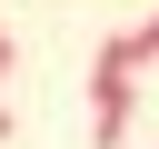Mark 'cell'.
Masks as SVG:
<instances>
[{"label": "cell", "instance_id": "5", "mask_svg": "<svg viewBox=\"0 0 159 149\" xmlns=\"http://www.w3.org/2000/svg\"><path fill=\"white\" fill-rule=\"evenodd\" d=\"M139 30H149V50H159V20H139Z\"/></svg>", "mask_w": 159, "mask_h": 149}, {"label": "cell", "instance_id": "4", "mask_svg": "<svg viewBox=\"0 0 159 149\" xmlns=\"http://www.w3.org/2000/svg\"><path fill=\"white\" fill-rule=\"evenodd\" d=\"M0 139H10V99H0Z\"/></svg>", "mask_w": 159, "mask_h": 149}, {"label": "cell", "instance_id": "3", "mask_svg": "<svg viewBox=\"0 0 159 149\" xmlns=\"http://www.w3.org/2000/svg\"><path fill=\"white\" fill-rule=\"evenodd\" d=\"M10 60H20V50H0V89H10Z\"/></svg>", "mask_w": 159, "mask_h": 149}, {"label": "cell", "instance_id": "6", "mask_svg": "<svg viewBox=\"0 0 159 149\" xmlns=\"http://www.w3.org/2000/svg\"><path fill=\"white\" fill-rule=\"evenodd\" d=\"M0 50H10V30H0Z\"/></svg>", "mask_w": 159, "mask_h": 149}, {"label": "cell", "instance_id": "2", "mask_svg": "<svg viewBox=\"0 0 159 149\" xmlns=\"http://www.w3.org/2000/svg\"><path fill=\"white\" fill-rule=\"evenodd\" d=\"M89 139H99V149L129 139V79H89Z\"/></svg>", "mask_w": 159, "mask_h": 149}, {"label": "cell", "instance_id": "1", "mask_svg": "<svg viewBox=\"0 0 159 149\" xmlns=\"http://www.w3.org/2000/svg\"><path fill=\"white\" fill-rule=\"evenodd\" d=\"M159 50H149V30H109L99 50H89V79H139Z\"/></svg>", "mask_w": 159, "mask_h": 149}]
</instances>
